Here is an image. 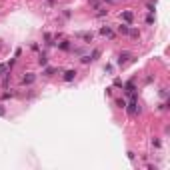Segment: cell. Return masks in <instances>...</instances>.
I'll use <instances>...</instances> for the list:
<instances>
[{
  "label": "cell",
  "instance_id": "1",
  "mask_svg": "<svg viewBox=\"0 0 170 170\" xmlns=\"http://www.w3.org/2000/svg\"><path fill=\"white\" fill-rule=\"evenodd\" d=\"M124 110H126L130 116H136L138 112H140V108H138V102H136V98H130V104L124 106Z\"/></svg>",
  "mask_w": 170,
  "mask_h": 170
},
{
  "label": "cell",
  "instance_id": "2",
  "mask_svg": "<svg viewBox=\"0 0 170 170\" xmlns=\"http://www.w3.org/2000/svg\"><path fill=\"white\" fill-rule=\"evenodd\" d=\"M34 78H36V76H34L32 72H28V74H24V76H22V84H24V86H30L32 82H34Z\"/></svg>",
  "mask_w": 170,
  "mask_h": 170
},
{
  "label": "cell",
  "instance_id": "3",
  "mask_svg": "<svg viewBox=\"0 0 170 170\" xmlns=\"http://www.w3.org/2000/svg\"><path fill=\"white\" fill-rule=\"evenodd\" d=\"M128 58H130V52H120V54H118V64H120V66L126 64Z\"/></svg>",
  "mask_w": 170,
  "mask_h": 170
},
{
  "label": "cell",
  "instance_id": "4",
  "mask_svg": "<svg viewBox=\"0 0 170 170\" xmlns=\"http://www.w3.org/2000/svg\"><path fill=\"white\" fill-rule=\"evenodd\" d=\"M100 34H104V36H108V38H114V32L110 30V26H102V28H100Z\"/></svg>",
  "mask_w": 170,
  "mask_h": 170
},
{
  "label": "cell",
  "instance_id": "5",
  "mask_svg": "<svg viewBox=\"0 0 170 170\" xmlns=\"http://www.w3.org/2000/svg\"><path fill=\"white\" fill-rule=\"evenodd\" d=\"M74 76H76V70H66V72H64V80H66V82L74 80Z\"/></svg>",
  "mask_w": 170,
  "mask_h": 170
},
{
  "label": "cell",
  "instance_id": "6",
  "mask_svg": "<svg viewBox=\"0 0 170 170\" xmlns=\"http://www.w3.org/2000/svg\"><path fill=\"white\" fill-rule=\"evenodd\" d=\"M76 36H78V38H82V40H86V42H90V40H92V32H78Z\"/></svg>",
  "mask_w": 170,
  "mask_h": 170
},
{
  "label": "cell",
  "instance_id": "7",
  "mask_svg": "<svg viewBox=\"0 0 170 170\" xmlns=\"http://www.w3.org/2000/svg\"><path fill=\"white\" fill-rule=\"evenodd\" d=\"M58 48L60 50H72V44L68 42V40H62V42H58Z\"/></svg>",
  "mask_w": 170,
  "mask_h": 170
},
{
  "label": "cell",
  "instance_id": "8",
  "mask_svg": "<svg viewBox=\"0 0 170 170\" xmlns=\"http://www.w3.org/2000/svg\"><path fill=\"white\" fill-rule=\"evenodd\" d=\"M132 18H134V14H132L130 10H126V12H122V20H126V22H132Z\"/></svg>",
  "mask_w": 170,
  "mask_h": 170
},
{
  "label": "cell",
  "instance_id": "9",
  "mask_svg": "<svg viewBox=\"0 0 170 170\" xmlns=\"http://www.w3.org/2000/svg\"><path fill=\"white\" fill-rule=\"evenodd\" d=\"M38 64H40V66H46V64H48V56H46L44 52L38 56Z\"/></svg>",
  "mask_w": 170,
  "mask_h": 170
},
{
  "label": "cell",
  "instance_id": "10",
  "mask_svg": "<svg viewBox=\"0 0 170 170\" xmlns=\"http://www.w3.org/2000/svg\"><path fill=\"white\" fill-rule=\"evenodd\" d=\"M128 36H130V38H140V32H138L136 28H130V30H128Z\"/></svg>",
  "mask_w": 170,
  "mask_h": 170
},
{
  "label": "cell",
  "instance_id": "11",
  "mask_svg": "<svg viewBox=\"0 0 170 170\" xmlns=\"http://www.w3.org/2000/svg\"><path fill=\"white\" fill-rule=\"evenodd\" d=\"M128 30H130L128 24H120V26H118V32H120V34H128Z\"/></svg>",
  "mask_w": 170,
  "mask_h": 170
},
{
  "label": "cell",
  "instance_id": "12",
  "mask_svg": "<svg viewBox=\"0 0 170 170\" xmlns=\"http://www.w3.org/2000/svg\"><path fill=\"white\" fill-rule=\"evenodd\" d=\"M114 104H116L118 108H124V106H126V100H124V98H116V100H114Z\"/></svg>",
  "mask_w": 170,
  "mask_h": 170
},
{
  "label": "cell",
  "instance_id": "13",
  "mask_svg": "<svg viewBox=\"0 0 170 170\" xmlns=\"http://www.w3.org/2000/svg\"><path fill=\"white\" fill-rule=\"evenodd\" d=\"M98 56H100V50H94V52H92V54H90V60H96V58H98Z\"/></svg>",
  "mask_w": 170,
  "mask_h": 170
},
{
  "label": "cell",
  "instance_id": "14",
  "mask_svg": "<svg viewBox=\"0 0 170 170\" xmlns=\"http://www.w3.org/2000/svg\"><path fill=\"white\" fill-rule=\"evenodd\" d=\"M52 74H54V68H50V66H48V68L44 70V76H52Z\"/></svg>",
  "mask_w": 170,
  "mask_h": 170
},
{
  "label": "cell",
  "instance_id": "15",
  "mask_svg": "<svg viewBox=\"0 0 170 170\" xmlns=\"http://www.w3.org/2000/svg\"><path fill=\"white\" fill-rule=\"evenodd\" d=\"M6 70H8V64H0V76H2Z\"/></svg>",
  "mask_w": 170,
  "mask_h": 170
},
{
  "label": "cell",
  "instance_id": "16",
  "mask_svg": "<svg viewBox=\"0 0 170 170\" xmlns=\"http://www.w3.org/2000/svg\"><path fill=\"white\" fill-rule=\"evenodd\" d=\"M80 62H82V64H88V62H92V60H90V56H82Z\"/></svg>",
  "mask_w": 170,
  "mask_h": 170
},
{
  "label": "cell",
  "instance_id": "17",
  "mask_svg": "<svg viewBox=\"0 0 170 170\" xmlns=\"http://www.w3.org/2000/svg\"><path fill=\"white\" fill-rule=\"evenodd\" d=\"M146 24H154V16H152V14H148V18H146Z\"/></svg>",
  "mask_w": 170,
  "mask_h": 170
},
{
  "label": "cell",
  "instance_id": "18",
  "mask_svg": "<svg viewBox=\"0 0 170 170\" xmlns=\"http://www.w3.org/2000/svg\"><path fill=\"white\" fill-rule=\"evenodd\" d=\"M4 114H6V110H4V108H2V104H0V116H4Z\"/></svg>",
  "mask_w": 170,
  "mask_h": 170
},
{
  "label": "cell",
  "instance_id": "19",
  "mask_svg": "<svg viewBox=\"0 0 170 170\" xmlns=\"http://www.w3.org/2000/svg\"><path fill=\"white\" fill-rule=\"evenodd\" d=\"M110 2H114V0H110Z\"/></svg>",
  "mask_w": 170,
  "mask_h": 170
}]
</instances>
